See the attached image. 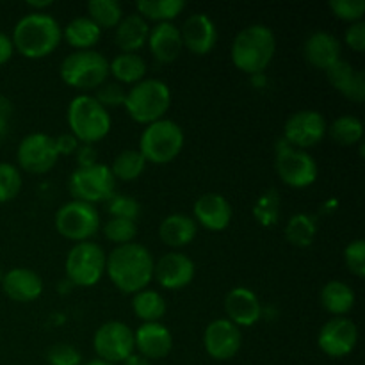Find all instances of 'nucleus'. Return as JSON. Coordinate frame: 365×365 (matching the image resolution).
I'll return each instance as SVG.
<instances>
[{
    "label": "nucleus",
    "mask_w": 365,
    "mask_h": 365,
    "mask_svg": "<svg viewBox=\"0 0 365 365\" xmlns=\"http://www.w3.org/2000/svg\"><path fill=\"white\" fill-rule=\"evenodd\" d=\"M153 260L148 248L139 242L116 246L107 255L106 273L114 287L123 294H132L148 289L150 282L153 280Z\"/></svg>",
    "instance_id": "f257e3e1"
},
{
    "label": "nucleus",
    "mask_w": 365,
    "mask_h": 365,
    "mask_svg": "<svg viewBox=\"0 0 365 365\" xmlns=\"http://www.w3.org/2000/svg\"><path fill=\"white\" fill-rule=\"evenodd\" d=\"M63 39V27L48 13H27L16 21L13 29L14 50L27 59H43L59 46Z\"/></svg>",
    "instance_id": "f03ea898"
},
{
    "label": "nucleus",
    "mask_w": 365,
    "mask_h": 365,
    "mask_svg": "<svg viewBox=\"0 0 365 365\" xmlns=\"http://www.w3.org/2000/svg\"><path fill=\"white\" fill-rule=\"evenodd\" d=\"M277 53V36L267 25L253 24L242 29L232 41L230 59L239 71L262 73Z\"/></svg>",
    "instance_id": "7ed1b4c3"
},
{
    "label": "nucleus",
    "mask_w": 365,
    "mask_h": 365,
    "mask_svg": "<svg viewBox=\"0 0 365 365\" xmlns=\"http://www.w3.org/2000/svg\"><path fill=\"white\" fill-rule=\"evenodd\" d=\"M123 107L135 123L145 127L163 120L171 107L170 86L160 78H143L128 89Z\"/></svg>",
    "instance_id": "20e7f679"
},
{
    "label": "nucleus",
    "mask_w": 365,
    "mask_h": 365,
    "mask_svg": "<svg viewBox=\"0 0 365 365\" xmlns=\"http://www.w3.org/2000/svg\"><path fill=\"white\" fill-rule=\"evenodd\" d=\"M70 134L82 145H93L106 138L110 132L109 110L100 106L91 95H77L66 110Z\"/></svg>",
    "instance_id": "39448f33"
},
{
    "label": "nucleus",
    "mask_w": 365,
    "mask_h": 365,
    "mask_svg": "<svg viewBox=\"0 0 365 365\" xmlns=\"http://www.w3.org/2000/svg\"><path fill=\"white\" fill-rule=\"evenodd\" d=\"M59 75L70 88L93 91L109 78V61L96 50H75L61 63Z\"/></svg>",
    "instance_id": "423d86ee"
},
{
    "label": "nucleus",
    "mask_w": 365,
    "mask_h": 365,
    "mask_svg": "<svg viewBox=\"0 0 365 365\" xmlns=\"http://www.w3.org/2000/svg\"><path fill=\"white\" fill-rule=\"evenodd\" d=\"M184 143L185 135L180 125L163 118L146 125L139 139V152L146 163L168 164L180 155Z\"/></svg>",
    "instance_id": "0eeeda50"
},
{
    "label": "nucleus",
    "mask_w": 365,
    "mask_h": 365,
    "mask_svg": "<svg viewBox=\"0 0 365 365\" xmlns=\"http://www.w3.org/2000/svg\"><path fill=\"white\" fill-rule=\"evenodd\" d=\"M107 255L96 242H75L66 255L64 271L68 280L77 287H93L106 274Z\"/></svg>",
    "instance_id": "6e6552de"
},
{
    "label": "nucleus",
    "mask_w": 365,
    "mask_h": 365,
    "mask_svg": "<svg viewBox=\"0 0 365 365\" xmlns=\"http://www.w3.org/2000/svg\"><path fill=\"white\" fill-rule=\"evenodd\" d=\"M274 170L285 185L294 189H307L317 180V163L305 150L292 148L282 139L277 145Z\"/></svg>",
    "instance_id": "1a4fd4ad"
},
{
    "label": "nucleus",
    "mask_w": 365,
    "mask_h": 365,
    "mask_svg": "<svg viewBox=\"0 0 365 365\" xmlns=\"http://www.w3.org/2000/svg\"><path fill=\"white\" fill-rule=\"evenodd\" d=\"M68 187L73 200L95 205L106 202L113 192H116V180L107 164L96 163L88 168H77L70 175Z\"/></svg>",
    "instance_id": "9d476101"
},
{
    "label": "nucleus",
    "mask_w": 365,
    "mask_h": 365,
    "mask_svg": "<svg viewBox=\"0 0 365 365\" xmlns=\"http://www.w3.org/2000/svg\"><path fill=\"white\" fill-rule=\"evenodd\" d=\"M53 223L64 239L84 242L95 237L96 232L100 230V214L95 205L71 200L57 209Z\"/></svg>",
    "instance_id": "9b49d317"
},
{
    "label": "nucleus",
    "mask_w": 365,
    "mask_h": 365,
    "mask_svg": "<svg viewBox=\"0 0 365 365\" xmlns=\"http://www.w3.org/2000/svg\"><path fill=\"white\" fill-rule=\"evenodd\" d=\"M93 349L103 362L121 364L135 351L134 330L121 321H107L95 331Z\"/></svg>",
    "instance_id": "f8f14e48"
},
{
    "label": "nucleus",
    "mask_w": 365,
    "mask_h": 365,
    "mask_svg": "<svg viewBox=\"0 0 365 365\" xmlns=\"http://www.w3.org/2000/svg\"><path fill=\"white\" fill-rule=\"evenodd\" d=\"M18 170H24L31 175H45L52 170L59 160L56 141L52 135L34 132L25 135L16 150Z\"/></svg>",
    "instance_id": "ddd939ff"
},
{
    "label": "nucleus",
    "mask_w": 365,
    "mask_h": 365,
    "mask_svg": "<svg viewBox=\"0 0 365 365\" xmlns=\"http://www.w3.org/2000/svg\"><path fill=\"white\" fill-rule=\"evenodd\" d=\"M328 130V123L319 110L302 109L287 118L284 125V141L292 148L309 150L319 145Z\"/></svg>",
    "instance_id": "4468645a"
},
{
    "label": "nucleus",
    "mask_w": 365,
    "mask_h": 365,
    "mask_svg": "<svg viewBox=\"0 0 365 365\" xmlns=\"http://www.w3.org/2000/svg\"><path fill=\"white\" fill-rule=\"evenodd\" d=\"M359 342V328L349 317H331L317 334V346L330 359L351 355Z\"/></svg>",
    "instance_id": "2eb2a0df"
},
{
    "label": "nucleus",
    "mask_w": 365,
    "mask_h": 365,
    "mask_svg": "<svg viewBox=\"0 0 365 365\" xmlns=\"http://www.w3.org/2000/svg\"><path fill=\"white\" fill-rule=\"evenodd\" d=\"M242 346L241 328L228 319H214L203 331V348L214 360H230Z\"/></svg>",
    "instance_id": "dca6fc26"
},
{
    "label": "nucleus",
    "mask_w": 365,
    "mask_h": 365,
    "mask_svg": "<svg viewBox=\"0 0 365 365\" xmlns=\"http://www.w3.org/2000/svg\"><path fill=\"white\" fill-rule=\"evenodd\" d=\"M196 266L185 253L171 252L160 257L153 266V278L166 291H180L195 280Z\"/></svg>",
    "instance_id": "f3484780"
},
{
    "label": "nucleus",
    "mask_w": 365,
    "mask_h": 365,
    "mask_svg": "<svg viewBox=\"0 0 365 365\" xmlns=\"http://www.w3.org/2000/svg\"><path fill=\"white\" fill-rule=\"evenodd\" d=\"M192 220L209 232H223L232 223V205L223 195L205 192L192 205Z\"/></svg>",
    "instance_id": "a211bd4d"
},
{
    "label": "nucleus",
    "mask_w": 365,
    "mask_h": 365,
    "mask_svg": "<svg viewBox=\"0 0 365 365\" xmlns=\"http://www.w3.org/2000/svg\"><path fill=\"white\" fill-rule=\"evenodd\" d=\"M180 36L185 48L196 56H205L212 52L217 43L216 24L205 13L191 14L182 25Z\"/></svg>",
    "instance_id": "6ab92c4d"
},
{
    "label": "nucleus",
    "mask_w": 365,
    "mask_h": 365,
    "mask_svg": "<svg viewBox=\"0 0 365 365\" xmlns=\"http://www.w3.org/2000/svg\"><path fill=\"white\" fill-rule=\"evenodd\" d=\"M134 349L150 362L160 360L173 349V335L163 323H143L134 331Z\"/></svg>",
    "instance_id": "aec40b11"
},
{
    "label": "nucleus",
    "mask_w": 365,
    "mask_h": 365,
    "mask_svg": "<svg viewBox=\"0 0 365 365\" xmlns=\"http://www.w3.org/2000/svg\"><path fill=\"white\" fill-rule=\"evenodd\" d=\"M225 312L227 319L232 321L237 328L253 327L259 323L262 316V307H260L259 296L248 287H234L225 298Z\"/></svg>",
    "instance_id": "412c9836"
},
{
    "label": "nucleus",
    "mask_w": 365,
    "mask_h": 365,
    "mask_svg": "<svg viewBox=\"0 0 365 365\" xmlns=\"http://www.w3.org/2000/svg\"><path fill=\"white\" fill-rule=\"evenodd\" d=\"M2 289L6 296L18 303H31L43 294V280L29 267H13L2 277Z\"/></svg>",
    "instance_id": "4be33fe9"
},
{
    "label": "nucleus",
    "mask_w": 365,
    "mask_h": 365,
    "mask_svg": "<svg viewBox=\"0 0 365 365\" xmlns=\"http://www.w3.org/2000/svg\"><path fill=\"white\" fill-rule=\"evenodd\" d=\"M146 45H148L152 56L159 63L164 64L175 63L180 57L182 50H184L180 29L173 21H170V24H157L155 27L150 29Z\"/></svg>",
    "instance_id": "5701e85b"
},
{
    "label": "nucleus",
    "mask_w": 365,
    "mask_h": 365,
    "mask_svg": "<svg viewBox=\"0 0 365 365\" xmlns=\"http://www.w3.org/2000/svg\"><path fill=\"white\" fill-rule=\"evenodd\" d=\"M327 78L334 89L355 103H362L365 100V75L362 70H356L348 61H337L334 66L328 68Z\"/></svg>",
    "instance_id": "b1692460"
},
{
    "label": "nucleus",
    "mask_w": 365,
    "mask_h": 365,
    "mask_svg": "<svg viewBox=\"0 0 365 365\" xmlns=\"http://www.w3.org/2000/svg\"><path fill=\"white\" fill-rule=\"evenodd\" d=\"M341 41L334 34L324 31L312 32L303 45V53L309 64L323 71L341 61Z\"/></svg>",
    "instance_id": "393cba45"
},
{
    "label": "nucleus",
    "mask_w": 365,
    "mask_h": 365,
    "mask_svg": "<svg viewBox=\"0 0 365 365\" xmlns=\"http://www.w3.org/2000/svg\"><path fill=\"white\" fill-rule=\"evenodd\" d=\"M198 234V225L187 214H170L159 225V237L166 246L180 250L191 245Z\"/></svg>",
    "instance_id": "a878e982"
},
{
    "label": "nucleus",
    "mask_w": 365,
    "mask_h": 365,
    "mask_svg": "<svg viewBox=\"0 0 365 365\" xmlns=\"http://www.w3.org/2000/svg\"><path fill=\"white\" fill-rule=\"evenodd\" d=\"M150 25L145 18L135 14H127L121 18L120 24L116 25V32H114V41H116L118 48L125 53H135L141 50L148 41Z\"/></svg>",
    "instance_id": "bb28decb"
},
{
    "label": "nucleus",
    "mask_w": 365,
    "mask_h": 365,
    "mask_svg": "<svg viewBox=\"0 0 365 365\" xmlns=\"http://www.w3.org/2000/svg\"><path fill=\"white\" fill-rule=\"evenodd\" d=\"M321 305L334 317H346L355 307V291L346 282L330 280L321 291Z\"/></svg>",
    "instance_id": "cd10ccee"
},
{
    "label": "nucleus",
    "mask_w": 365,
    "mask_h": 365,
    "mask_svg": "<svg viewBox=\"0 0 365 365\" xmlns=\"http://www.w3.org/2000/svg\"><path fill=\"white\" fill-rule=\"evenodd\" d=\"M63 38L75 50H93L102 38V29L88 16H77L63 29Z\"/></svg>",
    "instance_id": "c85d7f7f"
},
{
    "label": "nucleus",
    "mask_w": 365,
    "mask_h": 365,
    "mask_svg": "<svg viewBox=\"0 0 365 365\" xmlns=\"http://www.w3.org/2000/svg\"><path fill=\"white\" fill-rule=\"evenodd\" d=\"M146 63L138 53H118L109 63V75H113L114 82L121 86H134L141 82L146 75Z\"/></svg>",
    "instance_id": "c756f323"
},
{
    "label": "nucleus",
    "mask_w": 365,
    "mask_h": 365,
    "mask_svg": "<svg viewBox=\"0 0 365 365\" xmlns=\"http://www.w3.org/2000/svg\"><path fill=\"white\" fill-rule=\"evenodd\" d=\"M132 310L143 323H159L166 316V299L152 289H143L132 296Z\"/></svg>",
    "instance_id": "7c9ffc66"
},
{
    "label": "nucleus",
    "mask_w": 365,
    "mask_h": 365,
    "mask_svg": "<svg viewBox=\"0 0 365 365\" xmlns=\"http://www.w3.org/2000/svg\"><path fill=\"white\" fill-rule=\"evenodd\" d=\"M135 9L146 21L170 24L185 9V2L184 0H139L135 2Z\"/></svg>",
    "instance_id": "2f4dec72"
},
{
    "label": "nucleus",
    "mask_w": 365,
    "mask_h": 365,
    "mask_svg": "<svg viewBox=\"0 0 365 365\" xmlns=\"http://www.w3.org/2000/svg\"><path fill=\"white\" fill-rule=\"evenodd\" d=\"M317 235V223L312 216L305 212H298L289 217L285 225V239L289 245L298 248H309Z\"/></svg>",
    "instance_id": "473e14b6"
},
{
    "label": "nucleus",
    "mask_w": 365,
    "mask_h": 365,
    "mask_svg": "<svg viewBox=\"0 0 365 365\" xmlns=\"http://www.w3.org/2000/svg\"><path fill=\"white\" fill-rule=\"evenodd\" d=\"M146 164L148 163H146L139 150H123V152L114 157L110 173H113L114 180L132 182L145 173Z\"/></svg>",
    "instance_id": "72a5a7b5"
},
{
    "label": "nucleus",
    "mask_w": 365,
    "mask_h": 365,
    "mask_svg": "<svg viewBox=\"0 0 365 365\" xmlns=\"http://www.w3.org/2000/svg\"><path fill=\"white\" fill-rule=\"evenodd\" d=\"M327 134L341 146H353L359 145L364 138V123L356 116L344 114L334 120V123L328 127Z\"/></svg>",
    "instance_id": "f704fd0d"
},
{
    "label": "nucleus",
    "mask_w": 365,
    "mask_h": 365,
    "mask_svg": "<svg viewBox=\"0 0 365 365\" xmlns=\"http://www.w3.org/2000/svg\"><path fill=\"white\" fill-rule=\"evenodd\" d=\"M280 192L277 189H267L252 207V214L257 223L264 228H273L280 220Z\"/></svg>",
    "instance_id": "c9c22d12"
},
{
    "label": "nucleus",
    "mask_w": 365,
    "mask_h": 365,
    "mask_svg": "<svg viewBox=\"0 0 365 365\" xmlns=\"http://www.w3.org/2000/svg\"><path fill=\"white\" fill-rule=\"evenodd\" d=\"M88 18L100 29H116L123 18V7L118 0H89Z\"/></svg>",
    "instance_id": "e433bc0d"
},
{
    "label": "nucleus",
    "mask_w": 365,
    "mask_h": 365,
    "mask_svg": "<svg viewBox=\"0 0 365 365\" xmlns=\"http://www.w3.org/2000/svg\"><path fill=\"white\" fill-rule=\"evenodd\" d=\"M106 209L110 214V217H120V220L138 221L141 216V205L138 200L130 195H120V192H113L109 198L106 200Z\"/></svg>",
    "instance_id": "4c0bfd02"
},
{
    "label": "nucleus",
    "mask_w": 365,
    "mask_h": 365,
    "mask_svg": "<svg viewBox=\"0 0 365 365\" xmlns=\"http://www.w3.org/2000/svg\"><path fill=\"white\" fill-rule=\"evenodd\" d=\"M103 235L107 241L114 242L116 246L130 245L138 237V223L128 220H120V217H110L102 227Z\"/></svg>",
    "instance_id": "58836bf2"
},
{
    "label": "nucleus",
    "mask_w": 365,
    "mask_h": 365,
    "mask_svg": "<svg viewBox=\"0 0 365 365\" xmlns=\"http://www.w3.org/2000/svg\"><path fill=\"white\" fill-rule=\"evenodd\" d=\"M21 191V171L14 164L0 163V203L16 198Z\"/></svg>",
    "instance_id": "ea45409f"
},
{
    "label": "nucleus",
    "mask_w": 365,
    "mask_h": 365,
    "mask_svg": "<svg viewBox=\"0 0 365 365\" xmlns=\"http://www.w3.org/2000/svg\"><path fill=\"white\" fill-rule=\"evenodd\" d=\"M328 7L335 18L348 24L362 21L365 14V0H330Z\"/></svg>",
    "instance_id": "a19ab883"
},
{
    "label": "nucleus",
    "mask_w": 365,
    "mask_h": 365,
    "mask_svg": "<svg viewBox=\"0 0 365 365\" xmlns=\"http://www.w3.org/2000/svg\"><path fill=\"white\" fill-rule=\"evenodd\" d=\"M346 267L355 274L356 278L365 277V241L355 239L344 248Z\"/></svg>",
    "instance_id": "79ce46f5"
},
{
    "label": "nucleus",
    "mask_w": 365,
    "mask_h": 365,
    "mask_svg": "<svg viewBox=\"0 0 365 365\" xmlns=\"http://www.w3.org/2000/svg\"><path fill=\"white\" fill-rule=\"evenodd\" d=\"M125 95H127V91H125L123 86L114 81H106L100 88L95 89V100L100 106L106 107L107 110H109V107L123 106Z\"/></svg>",
    "instance_id": "37998d69"
},
{
    "label": "nucleus",
    "mask_w": 365,
    "mask_h": 365,
    "mask_svg": "<svg viewBox=\"0 0 365 365\" xmlns=\"http://www.w3.org/2000/svg\"><path fill=\"white\" fill-rule=\"evenodd\" d=\"M46 362L50 365H82V355L71 344L61 342L46 351Z\"/></svg>",
    "instance_id": "c03bdc74"
},
{
    "label": "nucleus",
    "mask_w": 365,
    "mask_h": 365,
    "mask_svg": "<svg viewBox=\"0 0 365 365\" xmlns=\"http://www.w3.org/2000/svg\"><path fill=\"white\" fill-rule=\"evenodd\" d=\"M344 43L353 50V52H364L365 50V24L356 21L349 24V27L344 32Z\"/></svg>",
    "instance_id": "a18cd8bd"
},
{
    "label": "nucleus",
    "mask_w": 365,
    "mask_h": 365,
    "mask_svg": "<svg viewBox=\"0 0 365 365\" xmlns=\"http://www.w3.org/2000/svg\"><path fill=\"white\" fill-rule=\"evenodd\" d=\"M53 141H56V148H57V153H59V157L75 155L77 148L81 146V143H78L71 134H61L59 138H53Z\"/></svg>",
    "instance_id": "49530a36"
},
{
    "label": "nucleus",
    "mask_w": 365,
    "mask_h": 365,
    "mask_svg": "<svg viewBox=\"0 0 365 365\" xmlns=\"http://www.w3.org/2000/svg\"><path fill=\"white\" fill-rule=\"evenodd\" d=\"M96 148H93V145H81L75 152V160H77V168H88L96 164Z\"/></svg>",
    "instance_id": "de8ad7c7"
},
{
    "label": "nucleus",
    "mask_w": 365,
    "mask_h": 365,
    "mask_svg": "<svg viewBox=\"0 0 365 365\" xmlns=\"http://www.w3.org/2000/svg\"><path fill=\"white\" fill-rule=\"evenodd\" d=\"M13 53H14L13 41H11V38L6 34V32H0V66L9 63Z\"/></svg>",
    "instance_id": "09e8293b"
},
{
    "label": "nucleus",
    "mask_w": 365,
    "mask_h": 365,
    "mask_svg": "<svg viewBox=\"0 0 365 365\" xmlns=\"http://www.w3.org/2000/svg\"><path fill=\"white\" fill-rule=\"evenodd\" d=\"M11 114H13V103H11V100L7 96L0 95V118L9 121Z\"/></svg>",
    "instance_id": "8fccbe9b"
},
{
    "label": "nucleus",
    "mask_w": 365,
    "mask_h": 365,
    "mask_svg": "<svg viewBox=\"0 0 365 365\" xmlns=\"http://www.w3.org/2000/svg\"><path fill=\"white\" fill-rule=\"evenodd\" d=\"M123 365H152V362H150L148 359H145V356H141L139 353H132L128 359H125L123 362H121Z\"/></svg>",
    "instance_id": "3c124183"
},
{
    "label": "nucleus",
    "mask_w": 365,
    "mask_h": 365,
    "mask_svg": "<svg viewBox=\"0 0 365 365\" xmlns=\"http://www.w3.org/2000/svg\"><path fill=\"white\" fill-rule=\"evenodd\" d=\"M52 0H45V2H29L27 6L32 7V9H36V13H43V9H46V7L52 6Z\"/></svg>",
    "instance_id": "603ef678"
},
{
    "label": "nucleus",
    "mask_w": 365,
    "mask_h": 365,
    "mask_svg": "<svg viewBox=\"0 0 365 365\" xmlns=\"http://www.w3.org/2000/svg\"><path fill=\"white\" fill-rule=\"evenodd\" d=\"M7 125H9V121L2 120V118H0V139H2L4 135L7 134Z\"/></svg>",
    "instance_id": "864d4df0"
},
{
    "label": "nucleus",
    "mask_w": 365,
    "mask_h": 365,
    "mask_svg": "<svg viewBox=\"0 0 365 365\" xmlns=\"http://www.w3.org/2000/svg\"><path fill=\"white\" fill-rule=\"evenodd\" d=\"M84 365H114V364L103 362V360H100V359H95V360H91V362H88V364H84Z\"/></svg>",
    "instance_id": "5fc2aeb1"
},
{
    "label": "nucleus",
    "mask_w": 365,
    "mask_h": 365,
    "mask_svg": "<svg viewBox=\"0 0 365 365\" xmlns=\"http://www.w3.org/2000/svg\"><path fill=\"white\" fill-rule=\"evenodd\" d=\"M2 277H4V273H2V269H0V284H2Z\"/></svg>",
    "instance_id": "6e6d98bb"
}]
</instances>
